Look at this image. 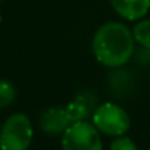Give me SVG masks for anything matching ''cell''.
Returning <instances> with one entry per match:
<instances>
[{
	"mask_svg": "<svg viewBox=\"0 0 150 150\" xmlns=\"http://www.w3.org/2000/svg\"><path fill=\"white\" fill-rule=\"evenodd\" d=\"M149 150H150V149H149Z\"/></svg>",
	"mask_w": 150,
	"mask_h": 150,
	"instance_id": "cell-14",
	"label": "cell"
},
{
	"mask_svg": "<svg viewBox=\"0 0 150 150\" xmlns=\"http://www.w3.org/2000/svg\"><path fill=\"white\" fill-rule=\"evenodd\" d=\"M91 47L99 63L106 68H121L135 52L132 30H129L124 22H105L94 33Z\"/></svg>",
	"mask_w": 150,
	"mask_h": 150,
	"instance_id": "cell-1",
	"label": "cell"
},
{
	"mask_svg": "<svg viewBox=\"0 0 150 150\" xmlns=\"http://www.w3.org/2000/svg\"><path fill=\"white\" fill-rule=\"evenodd\" d=\"M34 129L31 119L24 113L11 115L0 128L2 150H27L33 141Z\"/></svg>",
	"mask_w": 150,
	"mask_h": 150,
	"instance_id": "cell-3",
	"label": "cell"
},
{
	"mask_svg": "<svg viewBox=\"0 0 150 150\" xmlns=\"http://www.w3.org/2000/svg\"><path fill=\"white\" fill-rule=\"evenodd\" d=\"M71 124L72 121L66 112V108L52 106L40 115V128L49 135L63 134Z\"/></svg>",
	"mask_w": 150,
	"mask_h": 150,
	"instance_id": "cell-5",
	"label": "cell"
},
{
	"mask_svg": "<svg viewBox=\"0 0 150 150\" xmlns=\"http://www.w3.org/2000/svg\"><path fill=\"white\" fill-rule=\"evenodd\" d=\"M62 150H103L100 131L88 121L72 122L62 134Z\"/></svg>",
	"mask_w": 150,
	"mask_h": 150,
	"instance_id": "cell-4",
	"label": "cell"
},
{
	"mask_svg": "<svg viewBox=\"0 0 150 150\" xmlns=\"http://www.w3.org/2000/svg\"><path fill=\"white\" fill-rule=\"evenodd\" d=\"M109 150H138L137 144L127 135L113 137V141L109 146Z\"/></svg>",
	"mask_w": 150,
	"mask_h": 150,
	"instance_id": "cell-10",
	"label": "cell"
},
{
	"mask_svg": "<svg viewBox=\"0 0 150 150\" xmlns=\"http://www.w3.org/2000/svg\"><path fill=\"white\" fill-rule=\"evenodd\" d=\"M0 128H2V124H0Z\"/></svg>",
	"mask_w": 150,
	"mask_h": 150,
	"instance_id": "cell-12",
	"label": "cell"
},
{
	"mask_svg": "<svg viewBox=\"0 0 150 150\" xmlns=\"http://www.w3.org/2000/svg\"><path fill=\"white\" fill-rule=\"evenodd\" d=\"M0 2H3V0H0Z\"/></svg>",
	"mask_w": 150,
	"mask_h": 150,
	"instance_id": "cell-13",
	"label": "cell"
},
{
	"mask_svg": "<svg viewBox=\"0 0 150 150\" xmlns=\"http://www.w3.org/2000/svg\"><path fill=\"white\" fill-rule=\"evenodd\" d=\"M16 99V87L8 81L0 80V109L11 106Z\"/></svg>",
	"mask_w": 150,
	"mask_h": 150,
	"instance_id": "cell-9",
	"label": "cell"
},
{
	"mask_svg": "<svg viewBox=\"0 0 150 150\" xmlns=\"http://www.w3.org/2000/svg\"><path fill=\"white\" fill-rule=\"evenodd\" d=\"M91 122L100 131V134L109 137L125 135L131 125V119L127 110L113 102L97 105L91 115Z\"/></svg>",
	"mask_w": 150,
	"mask_h": 150,
	"instance_id": "cell-2",
	"label": "cell"
},
{
	"mask_svg": "<svg viewBox=\"0 0 150 150\" xmlns=\"http://www.w3.org/2000/svg\"><path fill=\"white\" fill-rule=\"evenodd\" d=\"M66 112L72 122L78 121H87L94 112L96 106V97L91 93H80L69 105L65 106Z\"/></svg>",
	"mask_w": 150,
	"mask_h": 150,
	"instance_id": "cell-7",
	"label": "cell"
},
{
	"mask_svg": "<svg viewBox=\"0 0 150 150\" xmlns=\"http://www.w3.org/2000/svg\"><path fill=\"white\" fill-rule=\"evenodd\" d=\"M132 35L135 43L143 49L150 50V19H140L132 27Z\"/></svg>",
	"mask_w": 150,
	"mask_h": 150,
	"instance_id": "cell-8",
	"label": "cell"
},
{
	"mask_svg": "<svg viewBox=\"0 0 150 150\" xmlns=\"http://www.w3.org/2000/svg\"><path fill=\"white\" fill-rule=\"evenodd\" d=\"M0 22H2V15H0Z\"/></svg>",
	"mask_w": 150,
	"mask_h": 150,
	"instance_id": "cell-11",
	"label": "cell"
},
{
	"mask_svg": "<svg viewBox=\"0 0 150 150\" xmlns=\"http://www.w3.org/2000/svg\"><path fill=\"white\" fill-rule=\"evenodd\" d=\"M113 11L125 21L137 22L150 11V0H109Z\"/></svg>",
	"mask_w": 150,
	"mask_h": 150,
	"instance_id": "cell-6",
	"label": "cell"
}]
</instances>
